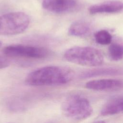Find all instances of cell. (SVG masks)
Masks as SVG:
<instances>
[{"mask_svg": "<svg viewBox=\"0 0 123 123\" xmlns=\"http://www.w3.org/2000/svg\"><path fill=\"white\" fill-rule=\"evenodd\" d=\"M122 113H123V95L113 98L108 100L101 110V114L103 116Z\"/></svg>", "mask_w": 123, "mask_h": 123, "instance_id": "cell-9", "label": "cell"}, {"mask_svg": "<svg viewBox=\"0 0 123 123\" xmlns=\"http://www.w3.org/2000/svg\"><path fill=\"white\" fill-rule=\"evenodd\" d=\"M91 30L90 24L84 20H78L73 22L69 26L68 33L71 36L85 37L88 36Z\"/></svg>", "mask_w": 123, "mask_h": 123, "instance_id": "cell-10", "label": "cell"}, {"mask_svg": "<svg viewBox=\"0 0 123 123\" xmlns=\"http://www.w3.org/2000/svg\"><path fill=\"white\" fill-rule=\"evenodd\" d=\"M96 41L99 44L106 45L110 44L112 40V36L106 30H100L95 34Z\"/></svg>", "mask_w": 123, "mask_h": 123, "instance_id": "cell-13", "label": "cell"}, {"mask_svg": "<svg viewBox=\"0 0 123 123\" xmlns=\"http://www.w3.org/2000/svg\"><path fill=\"white\" fill-rule=\"evenodd\" d=\"M123 10V2L119 0H109L91 5L88 9L90 13H117Z\"/></svg>", "mask_w": 123, "mask_h": 123, "instance_id": "cell-8", "label": "cell"}, {"mask_svg": "<svg viewBox=\"0 0 123 123\" xmlns=\"http://www.w3.org/2000/svg\"><path fill=\"white\" fill-rule=\"evenodd\" d=\"M54 123V122H49V123Z\"/></svg>", "mask_w": 123, "mask_h": 123, "instance_id": "cell-18", "label": "cell"}, {"mask_svg": "<svg viewBox=\"0 0 123 123\" xmlns=\"http://www.w3.org/2000/svg\"><path fill=\"white\" fill-rule=\"evenodd\" d=\"M122 73V71L117 68L113 67L99 68L91 69L83 72L81 75V77L86 78L101 75L120 74Z\"/></svg>", "mask_w": 123, "mask_h": 123, "instance_id": "cell-11", "label": "cell"}, {"mask_svg": "<svg viewBox=\"0 0 123 123\" xmlns=\"http://www.w3.org/2000/svg\"><path fill=\"white\" fill-rule=\"evenodd\" d=\"M30 23L29 16L22 12H14L0 15V35L13 36L23 33Z\"/></svg>", "mask_w": 123, "mask_h": 123, "instance_id": "cell-4", "label": "cell"}, {"mask_svg": "<svg viewBox=\"0 0 123 123\" xmlns=\"http://www.w3.org/2000/svg\"><path fill=\"white\" fill-rule=\"evenodd\" d=\"M42 8L55 13H64L74 10L77 6L76 0H43Z\"/></svg>", "mask_w": 123, "mask_h": 123, "instance_id": "cell-6", "label": "cell"}, {"mask_svg": "<svg viewBox=\"0 0 123 123\" xmlns=\"http://www.w3.org/2000/svg\"><path fill=\"white\" fill-rule=\"evenodd\" d=\"M108 53L113 61H118L123 58V45L118 43L111 44L109 47Z\"/></svg>", "mask_w": 123, "mask_h": 123, "instance_id": "cell-12", "label": "cell"}, {"mask_svg": "<svg viewBox=\"0 0 123 123\" xmlns=\"http://www.w3.org/2000/svg\"><path fill=\"white\" fill-rule=\"evenodd\" d=\"M85 87L99 91H113L123 88V80L116 79H101L87 82Z\"/></svg>", "mask_w": 123, "mask_h": 123, "instance_id": "cell-7", "label": "cell"}, {"mask_svg": "<svg viewBox=\"0 0 123 123\" xmlns=\"http://www.w3.org/2000/svg\"><path fill=\"white\" fill-rule=\"evenodd\" d=\"M63 57L69 62L90 67L99 66L104 61L101 52L98 49L90 47L75 46L70 48L64 52Z\"/></svg>", "mask_w": 123, "mask_h": 123, "instance_id": "cell-2", "label": "cell"}, {"mask_svg": "<svg viewBox=\"0 0 123 123\" xmlns=\"http://www.w3.org/2000/svg\"><path fill=\"white\" fill-rule=\"evenodd\" d=\"M9 65L10 62L7 58L0 56V69L6 68Z\"/></svg>", "mask_w": 123, "mask_h": 123, "instance_id": "cell-15", "label": "cell"}, {"mask_svg": "<svg viewBox=\"0 0 123 123\" xmlns=\"http://www.w3.org/2000/svg\"><path fill=\"white\" fill-rule=\"evenodd\" d=\"M92 123H106L103 121H97Z\"/></svg>", "mask_w": 123, "mask_h": 123, "instance_id": "cell-16", "label": "cell"}, {"mask_svg": "<svg viewBox=\"0 0 123 123\" xmlns=\"http://www.w3.org/2000/svg\"><path fill=\"white\" fill-rule=\"evenodd\" d=\"M8 108L12 111H22L26 108V104L23 100L18 98H12L7 103Z\"/></svg>", "mask_w": 123, "mask_h": 123, "instance_id": "cell-14", "label": "cell"}, {"mask_svg": "<svg viewBox=\"0 0 123 123\" xmlns=\"http://www.w3.org/2000/svg\"><path fill=\"white\" fill-rule=\"evenodd\" d=\"M62 110L67 117L75 121H80L89 117L93 112L89 100L78 94H72L63 101Z\"/></svg>", "mask_w": 123, "mask_h": 123, "instance_id": "cell-3", "label": "cell"}, {"mask_svg": "<svg viewBox=\"0 0 123 123\" xmlns=\"http://www.w3.org/2000/svg\"><path fill=\"white\" fill-rule=\"evenodd\" d=\"M74 75L71 69L59 66H47L30 73L26 77L25 83L31 86H51L66 84Z\"/></svg>", "mask_w": 123, "mask_h": 123, "instance_id": "cell-1", "label": "cell"}, {"mask_svg": "<svg viewBox=\"0 0 123 123\" xmlns=\"http://www.w3.org/2000/svg\"><path fill=\"white\" fill-rule=\"evenodd\" d=\"M1 46H2V43H1V42L0 41V48H1Z\"/></svg>", "mask_w": 123, "mask_h": 123, "instance_id": "cell-17", "label": "cell"}, {"mask_svg": "<svg viewBox=\"0 0 123 123\" xmlns=\"http://www.w3.org/2000/svg\"><path fill=\"white\" fill-rule=\"evenodd\" d=\"M3 53L12 57L42 59L51 55V51L47 48L22 44L11 45L3 49Z\"/></svg>", "mask_w": 123, "mask_h": 123, "instance_id": "cell-5", "label": "cell"}]
</instances>
